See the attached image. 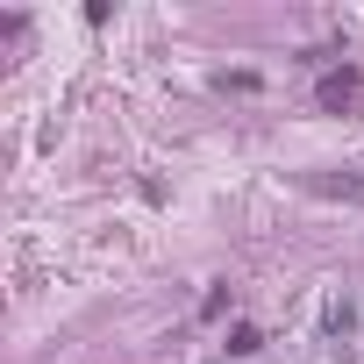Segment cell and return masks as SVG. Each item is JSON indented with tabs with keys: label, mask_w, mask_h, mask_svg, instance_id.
Returning a JSON list of instances; mask_svg holds the SVG:
<instances>
[{
	"label": "cell",
	"mask_w": 364,
	"mask_h": 364,
	"mask_svg": "<svg viewBox=\"0 0 364 364\" xmlns=\"http://www.w3.org/2000/svg\"><path fill=\"white\" fill-rule=\"evenodd\" d=\"M357 100V72H328L321 79V107H350Z\"/></svg>",
	"instance_id": "cell-1"
},
{
	"label": "cell",
	"mask_w": 364,
	"mask_h": 364,
	"mask_svg": "<svg viewBox=\"0 0 364 364\" xmlns=\"http://www.w3.org/2000/svg\"><path fill=\"white\" fill-rule=\"evenodd\" d=\"M314 193L321 200H364V178H350V171L343 178H314Z\"/></svg>",
	"instance_id": "cell-2"
}]
</instances>
